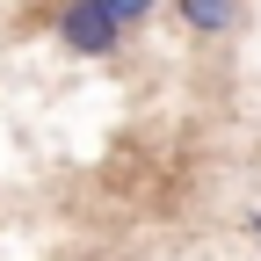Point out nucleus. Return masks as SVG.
<instances>
[{
	"mask_svg": "<svg viewBox=\"0 0 261 261\" xmlns=\"http://www.w3.org/2000/svg\"><path fill=\"white\" fill-rule=\"evenodd\" d=\"M94 8H102L116 29H138V22H152V8H160V0H94Z\"/></svg>",
	"mask_w": 261,
	"mask_h": 261,
	"instance_id": "obj_3",
	"label": "nucleus"
},
{
	"mask_svg": "<svg viewBox=\"0 0 261 261\" xmlns=\"http://www.w3.org/2000/svg\"><path fill=\"white\" fill-rule=\"evenodd\" d=\"M51 29H58V44L73 51V58H116V44H123V29L94 8V0H65Z\"/></svg>",
	"mask_w": 261,
	"mask_h": 261,
	"instance_id": "obj_1",
	"label": "nucleus"
},
{
	"mask_svg": "<svg viewBox=\"0 0 261 261\" xmlns=\"http://www.w3.org/2000/svg\"><path fill=\"white\" fill-rule=\"evenodd\" d=\"M247 232H254V240H261V211H247Z\"/></svg>",
	"mask_w": 261,
	"mask_h": 261,
	"instance_id": "obj_4",
	"label": "nucleus"
},
{
	"mask_svg": "<svg viewBox=\"0 0 261 261\" xmlns=\"http://www.w3.org/2000/svg\"><path fill=\"white\" fill-rule=\"evenodd\" d=\"M174 15L189 37H232L247 22V0H174Z\"/></svg>",
	"mask_w": 261,
	"mask_h": 261,
	"instance_id": "obj_2",
	"label": "nucleus"
}]
</instances>
